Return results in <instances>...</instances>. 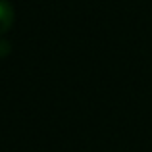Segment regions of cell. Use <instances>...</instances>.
Wrapping results in <instances>:
<instances>
[{
    "mask_svg": "<svg viewBox=\"0 0 152 152\" xmlns=\"http://www.w3.org/2000/svg\"><path fill=\"white\" fill-rule=\"evenodd\" d=\"M15 19V12L12 8V4L8 0H0V37L6 31H10V27L14 25Z\"/></svg>",
    "mask_w": 152,
    "mask_h": 152,
    "instance_id": "cell-1",
    "label": "cell"
}]
</instances>
